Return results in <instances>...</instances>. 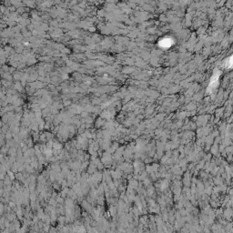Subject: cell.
<instances>
[{"mask_svg":"<svg viewBox=\"0 0 233 233\" xmlns=\"http://www.w3.org/2000/svg\"><path fill=\"white\" fill-rule=\"evenodd\" d=\"M219 76H220V72L219 74H214L213 77L211 78V82L210 85V88H215L218 85V79H219Z\"/></svg>","mask_w":233,"mask_h":233,"instance_id":"cell-2","label":"cell"},{"mask_svg":"<svg viewBox=\"0 0 233 233\" xmlns=\"http://www.w3.org/2000/svg\"><path fill=\"white\" fill-rule=\"evenodd\" d=\"M173 44V40H172L171 38L169 37H164V38H162L161 39V41H159V46L162 48H169L170 46Z\"/></svg>","mask_w":233,"mask_h":233,"instance_id":"cell-1","label":"cell"}]
</instances>
